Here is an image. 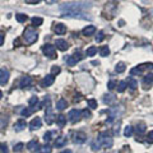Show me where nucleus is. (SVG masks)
Returning <instances> with one entry per match:
<instances>
[{"label":"nucleus","instance_id":"nucleus-1","mask_svg":"<svg viewBox=\"0 0 153 153\" xmlns=\"http://www.w3.org/2000/svg\"><path fill=\"white\" fill-rule=\"evenodd\" d=\"M101 147H103V148H111L112 147V138L110 137V135L107 133H101L98 135V138H97V140L95 143L92 144V149H100Z\"/></svg>","mask_w":153,"mask_h":153},{"label":"nucleus","instance_id":"nucleus-2","mask_svg":"<svg viewBox=\"0 0 153 153\" xmlns=\"http://www.w3.org/2000/svg\"><path fill=\"white\" fill-rule=\"evenodd\" d=\"M91 8L88 3H70V4H64L60 7V10L63 13H68V12H83L84 9Z\"/></svg>","mask_w":153,"mask_h":153},{"label":"nucleus","instance_id":"nucleus-3","mask_svg":"<svg viewBox=\"0 0 153 153\" xmlns=\"http://www.w3.org/2000/svg\"><path fill=\"white\" fill-rule=\"evenodd\" d=\"M23 38H24V42L27 45H32L35 44L38 38V33L32 28H27L26 31L23 32Z\"/></svg>","mask_w":153,"mask_h":153},{"label":"nucleus","instance_id":"nucleus-4","mask_svg":"<svg viewBox=\"0 0 153 153\" xmlns=\"http://www.w3.org/2000/svg\"><path fill=\"white\" fill-rule=\"evenodd\" d=\"M153 69V63H144V64H140V65L133 68L130 70V74L131 75H139L142 74L144 70H152Z\"/></svg>","mask_w":153,"mask_h":153},{"label":"nucleus","instance_id":"nucleus-5","mask_svg":"<svg viewBox=\"0 0 153 153\" xmlns=\"http://www.w3.org/2000/svg\"><path fill=\"white\" fill-rule=\"evenodd\" d=\"M42 52L50 59H56V56H58L56 49H55V46H52L51 44H45L44 46H42Z\"/></svg>","mask_w":153,"mask_h":153},{"label":"nucleus","instance_id":"nucleus-6","mask_svg":"<svg viewBox=\"0 0 153 153\" xmlns=\"http://www.w3.org/2000/svg\"><path fill=\"white\" fill-rule=\"evenodd\" d=\"M64 17H69V18H79V19H91V17L86 14L84 12H68L63 13Z\"/></svg>","mask_w":153,"mask_h":153},{"label":"nucleus","instance_id":"nucleus-7","mask_svg":"<svg viewBox=\"0 0 153 153\" xmlns=\"http://www.w3.org/2000/svg\"><path fill=\"white\" fill-rule=\"evenodd\" d=\"M68 119H69V121L71 122V124H75V122H78L80 119H82V112H80V110H71V111H69V114H68Z\"/></svg>","mask_w":153,"mask_h":153},{"label":"nucleus","instance_id":"nucleus-8","mask_svg":"<svg viewBox=\"0 0 153 153\" xmlns=\"http://www.w3.org/2000/svg\"><path fill=\"white\" fill-rule=\"evenodd\" d=\"M45 120H46V124L51 125L54 122V115H52V110H51V106H50V102L47 100V107H46V114H45Z\"/></svg>","mask_w":153,"mask_h":153},{"label":"nucleus","instance_id":"nucleus-9","mask_svg":"<svg viewBox=\"0 0 153 153\" xmlns=\"http://www.w3.org/2000/svg\"><path fill=\"white\" fill-rule=\"evenodd\" d=\"M8 80H9V71L7 69H4V68H1V69H0V84L4 86V84L8 83Z\"/></svg>","mask_w":153,"mask_h":153},{"label":"nucleus","instance_id":"nucleus-10","mask_svg":"<svg viewBox=\"0 0 153 153\" xmlns=\"http://www.w3.org/2000/svg\"><path fill=\"white\" fill-rule=\"evenodd\" d=\"M74 143H76V144H82V143H84L87 140V135L84 134V133H82V131H78V133H75L74 134Z\"/></svg>","mask_w":153,"mask_h":153},{"label":"nucleus","instance_id":"nucleus-11","mask_svg":"<svg viewBox=\"0 0 153 153\" xmlns=\"http://www.w3.org/2000/svg\"><path fill=\"white\" fill-rule=\"evenodd\" d=\"M31 84H32V78H31V76H28V75H26V76H23V78L20 79L19 87L24 89V88H28Z\"/></svg>","mask_w":153,"mask_h":153},{"label":"nucleus","instance_id":"nucleus-12","mask_svg":"<svg viewBox=\"0 0 153 153\" xmlns=\"http://www.w3.org/2000/svg\"><path fill=\"white\" fill-rule=\"evenodd\" d=\"M41 125H42L41 119H40V117H35V119H32V121H31V122H29V129H31V130L40 129Z\"/></svg>","mask_w":153,"mask_h":153},{"label":"nucleus","instance_id":"nucleus-13","mask_svg":"<svg viewBox=\"0 0 153 153\" xmlns=\"http://www.w3.org/2000/svg\"><path fill=\"white\" fill-rule=\"evenodd\" d=\"M55 46L60 50V51H66L68 49H69V45H68V42L65 40H56V42H55Z\"/></svg>","mask_w":153,"mask_h":153},{"label":"nucleus","instance_id":"nucleus-14","mask_svg":"<svg viewBox=\"0 0 153 153\" xmlns=\"http://www.w3.org/2000/svg\"><path fill=\"white\" fill-rule=\"evenodd\" d=\"M54 82H55V76L52 74H49L42 79V87H50Z\"/></svg>","mask_w":153,"mask_h":153},{"label":"nucleus","instance_id":"nucleus-15","mask_svg":"<svg viewBox=\"0 0 153 153\" xmlns=\"http://www.w3.org/2000/svg\"><path fill=\"white\" fill-rule=\"evenodd\" d=\"M54 31L58 35H64L66 32V26H64L63 23H56L54 26Z\"/></svg>","mask_w":153,"mask_h":153},{"label":"nucleus","instance_id":"nucleus-16","mask_svg":"<svg viewBox=\"0 0 153 153\" xmlns=\"http://www.w3.org/2000/svg\"><path fill=\"white\" fill-rule=\"evenodd\" d=\"M26 126H27V122H26V120L20 119V120H18L14 124V130L15 131H22L23 129H26Z\"/></svg>","mask_w":153,"mask_h":153},{"label":"nucleus","instance_id":"nucleus-17","mask_svg":"<svg viewBox=\"0 0 153 153\" xmlns=\"http://www.w3.org/2000/svg\"><path fill=\"white\" fill-rule=\"evenodd\" d=\"M95 32H96V27H95V26H87V27L82 31V35L88 37V36H92Z\"/></svg>","mask_w":153,"mask_h":153},{"label":"nucleus","instance_id":"nucleus-18","mask_svg":"<svg viewBox=\"0 0 153 153\" xmlns=\"http://www.w3.org/2000/svg\"><path fill=\"white\" fill-rule=\"evenodd\" d=\"M143 84H144V88H149L153 84V74H147L146 76H144Z\"/></svg>","mask_w":153,"mask_h":153},{"label":"nucleus","instance_id":"nucleus-19","mask_svg":"<svg viewBox=\"0 0 153 153\" xmlns=\"http://www.w3.org/2000/svg\"><path fill=\"white\" fill-rule=\"evenodd\" d=\"M38 147V142L36 139H32V140H29V142L27 143V149L28 151H31V152H33V151H36V148Z\"/></svg>","mask_w":153,"mask_h":153},{"label":"nucleus","instance_id":"nucleus-20","mask_svg":"<svg viewBox=\"0 0 153 153\" xmlns=\"http://www.w3.org/2000/svg\"><path fill=\"white\" fill-rule=\"evenodd\" d=\"M66 144V138L65 137H59L56 138V140H55V147L56 148H61Z\"/></svg>","mask_w":153,"mask_h":153},{"label":"nucleus","instance_id":"nucleus-21","mask_svg":"<svg viewBox=\"0 0 153 153\" xmlns=\"http://www.w3.org/2000/svg\"><path fill=\"white\" fill-rule=\"evenodd\" d=\"M126 84H128V87H130V89H134L138 87V82L137 80H135L133 76H129V78H128V82H126Z\"/></svg>","mask_w":153,"mask_h":153},{"label":"nucleus","instance_id":"nucleus-22","mask_svg":"<svg viewBox=\"0 0 153 153\" xmlns=\"http://www.w3.org/2000/svg\"><path fill=\"white\" fill-rule=\"evenodd\" d=\"M68 107V102L65 100H59L58 101V103H56V109L59 110V111H63V110H65Z\"/></svg>","mask_w":153,"mask_h":153},{"label":"nucleus","instance_id":"nucleus-23","mask_svg":"<svg viewBox=\"0 0 153 153\" xmlns=\"http://www.w3.org/2000/svg\"><path fill=\"white\" fill-rule=\"evenodd\" d=\"M56 124L60 128H64V125L66 124V116H64V115H59V116L56 117Z\"/></svg>","mask_w":153,"mask_h":153},{"label":"nucleus","instance_id":"nucleus-24","mask_svg":"<svg viewBox=\"0 0 153 153\" xmlns=\"http://www.w3.org/2000/svg\"><path fill=\"white\" fill-rule=\"evenodd\" d=\"M52 152V148H51L49 144H45L42 147H38V153H51Z\"/></svg>","mask_w":153,"mask_h":153},{"label":"nucleus","instance_id":"nucleus-25","mask_svg":"<svg viewBox=\"0 0 153 153\" xmlns=\"http://www.w3.org/2000/svg\"><path fill=\"white\" fill-rule=\"evenodd\" d=\"M97 52V47L96 46H91V47H88L86 50V56H93Z\"/></svg>","mask_w":153,"mask_h":153},{"label":"nucleus","instance_id":"nucleus-26","mask_svg":"<svg viewBox=\"0 0 153 153\" xmlns=\"http://www.w3.org/2000/svg\"><path fill=\"white\" fill-rule=\"evenodd\" d=\"M135 130H137V134H143L144 131H146V124H144V122H140V124L137 125Z\"/></svg>","mask_w":153,"mask_h":153},{"label":"nucleus","instance_id":"nucleus-27","mask_svg":"<svg viewBox=\"0 0 153 153\" xmlns=\"http://www.w3.org/2000/svg\"><path fill=\"white\" fill-rule=\"evenodd\" d=\"M65 61H66V64H68V65H69V66H74L75 64L78 63V61H76L75 59H74L73 55H71V56H68V58H65Z\"/></svg>","mask_w":153,"mask_h":153},{"label":"nucleus","instance_id":"nucleus-28","mask_svg":"<svg viewBox=\"0 0 153 153\" xmlns=\"http://www.w3.org/2000/svg\"><path fill=\"white\" fill-rule=\"evenodd\" d=\"M100 54H101V56H103V58L109 56L110 55V49L107 47V46H102L101 50H100Z\"/></svg>","mask_w":153,"mask_h":153},{"label":"nucleus","instance_id":"nucleus-29","mask_svg":"<svg viewBox=\"0 0 153 153\" xmlns=\"http://www.w3.org/2000/svg\"><path fill=\"white\" fill-rule=\"evenodd\" d=\"M126 69V66H125V64L124 63H119L116 64V68H115V70L117 71V73H122V71H125Z\"/></svg>","mask_w":153,"mask_h":153},{"label":"nucleus","instance_id":"nucleus-30","mask_svg":"<svg viewBox=\"0 0 153 153\" xmlns=\"http://www.w3.org/2000/svg\"><path fill=\"white\" fill-rule=\"evenodd\" d=\"M114 101H115V97H114L112 95H106V96L103 97V102H105V103H107V105L112 103Z\"/></svg>","mask_w":153,"mask_h":153},{"label":"nucleus","instance_id":"nucleus-31","mask_svg":"<svg viewBox=\"0 0 153 153\" xmlns=\"http://www.w3.org/2000/svg\"><path fill=\"white\" fill-rule=\"evenodd\" d=\"M126 86H128V84H126L125 80H121V82L119 83V86H117V92H120V93L124 92L125 89H126Z\"/></svg>","mask_w":153,"mask_h":153},{"label":"nucleus","instance_id":"nucleus-32","mask_svg":"<svg viewBox=\"0 0 153 153\" xmlns=\"http://www.w3.org/2000/svg\"><path fill=\"white\" fill-rule=\"evenodd\" d=\"M15 18H17V20H18L19 23H23V22H26V20H27L28 17L26 15V14H22V13H19V14L15 15Z\"/></svg>","mask_w":153,"mask_h":153},{"label":"nucleus","instance_id":"nucleus-33","mask_svg":"<svg viewBox=\"0 0 153 153\" xmlns=\"http://www.w3.org/2000/svg\"><path fill=\"white\" fill-rule=\"evenodd\" d=\"M42 23H44V19L40 18V17H35V18H32V24L33 26H41Z\"/></svg>","mask_w":153,"mask_h":153},{"label":"nucleus","instance_id":"nucleus-34","mask_svg":"<svg viewBox=\"0 0 153 153\" xmlns=\"http://www.w3.org/2000/svg\"><path fill=\"white\" fill-rule=\"evenodd\" d=\"M28 103H29V106H31V107H35V106L38 103V97H36V96H32L31 98H29Z\"/></svg>","mask_w":153,"mask_h":153},{"label":"nucleus","instance_id":"nucleus-35","mask_svg":"<svg viewBox=\"0 0 153 153\" xmlns=\"http://www.w3.org/2000/svg\"><path fill=\"white\" fill-rule=\"evenodd\" d=\"M87 103H88V106H89V109H92V110L97 109V101H96V100L91 98V100H88V101H87Z\"/></svg>","mask_w":153,"mask_h":153},{"label":"nucleus","instance_id":"nucleus-36","mask_svg":"<svg viewBox=\"0 0 153 153\" xmlns=\"http://www.w3.org/2000/svg\"><path fill=\"white\" fill-rule=\"evenodd\" d=\"M32 111H33V107H31V109H23L22 111H20V114H22V116L27 117V116H29V115L32 114Z\"/></svg>","mask_w":153,"mask_h":153},{"label":"nucleus","instance_id":"nucleus-37","mask_svg":"<svg viewBox=\"0 0 153 153\" xmlns=\"http://www.w3.org/2000/svg\"><path fill=\"white\" fill-rule=\"evenodd\" d=\"M131 134H133V128L128 125L124 129V135H125V137H131Z\"/></svg>","mask_w":153,"mask_h":153},{"label":"nucleus","instance_id":"nucleus-38","mask_svg":"<svg viewBox=\"0 0 153 153\" xmlns=\"http://www.w3.org/2000/svg\"><path fill=\"white\" fill-rule=\"evenodd\" d=\"M82 117H84V119H89L92 116V114H91V111L89 110H87V109H84V110H82Z\"/></svg>","mask_w":153,"mask_h":153},{"label":"nucleus","instance_id":"nucleus-39","mask_svg":"<svg viewBox=\"0 0 153 153\" xmlns=\"http://www.w3.org/2000/svg\"><path fill=\"white\" fill-rule=\"evenodd\" d=\"M73 56H74V59H75V60H76V61H80V60H82V59L84 58V56H83V55H82V52H80V51H75V52H74V55H73Z\"/></svg>","mask_w":153,"mask_h":153},{"label":"nucleus","instance_id":"nucleus-40","mask_svg":"<svg viewBox=\"0 0 153 153\" xmlns=\"http://www.w3.org/2000/svg\"><path fill=\"white\" fill-rule=\"evenodd\" d=\"M103 38H105V33L100 31L98 33H97V36H96V42H101V41H103Z\"/></svg>","mask_w":153,"mask_h":153},{"label":"nucleus","instance_id":"nucleus-41","mask_svg":"<svg viewBox=\"0 0 153 153\" xmlns=\"http://www.w3.org/2000/svg\"><path fill=\"white\" fill-rule=\"evenodd\" d=\"M24 148V144L23 143H18V144H15L14 148H13V151L14 152H20Z\"/></svg>","mask_w":153,"mask_h":153},{"label":"nucleus","instance_id":"nucleus-42","mask_svg":"<svg viewBox=\"0 0 153 153\" xmlns=\"http://www.w3.org/2000/svg\"><path fill=\"white\" fill-rule=\"evenodd\" d=\"M9 149H8V146L5 143H0V153H8Z\"/></svg>","mask_w":153,"mask_h":153},{"label":"nucleus","instance_id":"nucleus-43","mask_svg":"<svg viewBox=\"0 0 153 153\" xmlns=\"http://www.w3.org/2000/svg\"><path fill=\"white\" fill-rule=\"evenodd\" d=\"M59 73H60V68H59V66L55 65V66L51 68V74H52V75H55V74H59Z\"/></svg>","mask_w":153,"mask_h":153},{"label":"nucleus","instance_id":"nucleus-44","mask_svg":"<svg viewBox=\"0 0 153 153\" xmlns=\"http://www.w3.org/2000/svg\"><path fill=\"white\" fill-rule=\"evenodd\" d=\"M44 140H45L46 143L50 142V140H51V131H47V133L44 134Z\"/></svg>","mask_w":153,"mask_h":153},{"label":"nucleus","instance_id":"nucleus-45","mask_svg":"<svg viewBox=\"0 0 153 153\" xmlns=\"http://www.w3.org/2000/svg\"><path fill=\"white\" fill-rule=\"evenodd\" d=\"M107 87H109V89H114L115 87H116V82H115V80H110Z\"/></svg>","mask_w":153,"mask_h":153},{"label":"nucleus","instance_id":"nucleus-46","mask_svg":"<svg viewBox=\"0 0 153 153\" xmlns=\"http://www.w3.org/2000/svg\"><path fill=\"white\" fill-rule=\"evenodd\" d=\"M147 140H148L149 143H153V130L148 133V135H147Z\"/></svg>","mask_w":153,"mask_h":153},{"label":"nucleus","instance_id":"nucleus-47","mask_svg":"<svg viewBox=\"0 0 153 153\" xmlns=\"http://www.w3.org/2000/svg\"><path fill=\"white\" fill-rule=\"evenodd\" d=\"M26 3H28V4H37V3H40V0H26Z\"/></svg>","mask_w":153,"mask_h":153},{"label":"nucleus","instance_id":"nucleus-48","mask_svg":"<svg viewBox=\"0 0 153 153\" xmlns=\"http://www.w3.org/2000/svg\"><path fill=\"white\" fill-rule=\"evenodd\" d=\"M14 46H17V47H19V46H20V41H19V38H17V40H14Z\"/></svg>","mask_w":153,"mask_h":153},{"label":"nucleus","instance_id":"nucleus-49","mask_svg":"<svg viewBox=\"0 0 153 153\" xmlns=\"http://www.w3.org/2000/svg\"><path fill=\"white\" fill-rule=\"evenodd\" d=\"M3 44H4V35L0 32V46H1Z\"/></svg>","mask_w":153,"mask_h":153},{"label":"nucleus","instance_id":"nucleus-50","mask_svg":"<svg viewBox=\"0 0 153 153\" xmlns=\"http://www.w3.org/2000/svg\"><path fill=\"white\" fill-rule=\"evenodd\" d=\"M56 0H46V3H49V4H51V3H55Z\"/></svg>","mask_w":153,"mask_h":153},{"label":"nucleus","instance_id":"nucleus-51","mask_svg":"<svg viewBox=\"0 0 153 153\" xmlns=\"http://www.w3.org/2000/svg\"><path fill=\"white\" fill-rule=\"evenodd\" d=\"M60 153H71V151H69V149H66V151H63V152H60Z\"/></svg>","mask_w":153,"mask_h":153},{"label":"nucleus","instance_id":"nucleus-52","mask_svg":"<svg viewBox=\"0 0 153 153\" xmlns=\"http://www.w3.org/2000/svg\"><path fill=\"white\" fill-rule=\"evenodd\" d=\"M1 97H3V92L0 91V100H1Z\"/></svg>","mask_w":153,"mask_h":153}]
</instances>
